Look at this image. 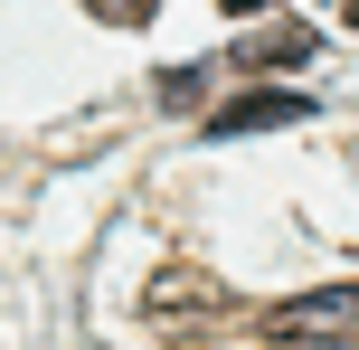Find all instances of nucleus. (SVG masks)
<instances>
[{
    "label": "nucleus",
    "mask_w": 359,
    "mask_h": 350,
    "mask_svg": "<svg viewBox=\"0 0 359 350\" xmlns=\"http://www.w3.org/2000/svg\"><path fill=\"white\" fill-rule=\"evenodd\" d=\"M274 341H359V284H322V294L274 303Z\"/></svg>",
    "instance_id": "nucleus-1"
},
{
    "label": "nucleus",
    "mask_w": 359,
    "mask_h": 350,
    "mask_svg": "<svg viewBox=\"0 0 359 350\" xmlns=\"http://www.w3.org/2000/svg\"><path fill=\"white\" fill-rule=\"evenodd\" d=\"M274 123H312V105H303V95H274V86H255V95H236V105L217 114L208 133H274Z\"/></svg>",
    "instance_id": "nucleus-2"
},
{
    "label": "nucleus",
    "mask_w": 359,
    "mask_h": 350,
    "mask_svg": "<svg viewBox=\"0 0 359 350\" xmlns=\"http://www.w3.org/2000/svg\"><path fill=\"white\" fill-rule=\"evenodd\" d=\"M312 48H322V38H312V29H293V19H284V29H255V38H236V57H246L255 76H274V67H303Z\"/></svg>",
    "instance_id": "nucleus-3"
},
{
    "label": "nucleus",
    "mask_w": 359,
    "mask_h": 350,
    "mask_svg": "<svg viewBox=\"0 0 359 350\" xmlns=\"http://www.w3.org/2000/svg\"><path fill=\"white\" fill-rule=\"evenodd\" d=\"M189 303H217V284H151V313H189Z\"/></svg>",
    "instance_id": "nucleus-4"
},
{
    "label": "nucleus",
    "mask_w": 359,
    "mask_h": 350,
    "mask_svg": "<svg viewBox=\"0 0 359 350\" xmlns=\"http://www.w3.org/2000/svg\"><path fill=\"white\" fill-rule=\"evenodd\" d=\"M86 10H104V19H123V29H133V19H151V0H86Z\"/></svg>",
    "instance_id": "nucleus-5"
},
{
    "label": "nucleus",
    "mask_w": 359,
    "mask_h": 350,
    "mask_svg": "<svg viewBox=\"0 0 359 350\" xmlns=\"http://www.w3.org/2000/svg\"><path fill=\"white\" fill-rule=\"evenodd\" d=\"M217 10H274V0H217Z\"/></svg>",
    "instance_id": "nucleus-6"
},
{
    "label": "nucleus",
    "mask_w": 359,
    "mask_h": 350,
    "mask_svg": "<svg viewBox=\"0 0 359 350\" xmlns=\"http://www.w3.org/2000/svg\"><path fill=\"white\" fill-rule=\"evenodd\" d=\"M312 350H359V341H312Z\"/></svg>",
    "instance_id": "nucleus-7"
},
{
    "label": "nucleus",
    "mask_w": 359,
    "mask_h": 350,
    "mask_svg": "<svg viewBox=\"0 0 359 350\" xmlns=\"http://www.w3.org/2000/svg\"><path fill=\"white\" fill-rule=\"evenodd\" d=\"M341 10H350V29H359V0H341Z\"/></svg>",
    "instance_id": "nucleus-8"
}]
</instances>
